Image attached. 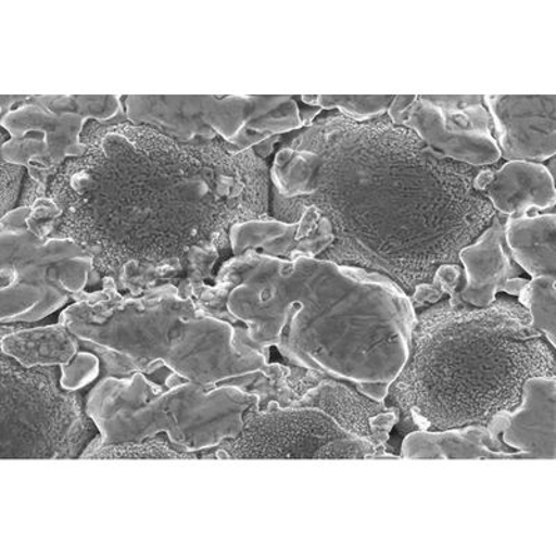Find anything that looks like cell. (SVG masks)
<instances>
[{
	"mask_svg": "<svg viewBox=\"0 0 556 556\" xmlns=\"http://www.w3.org/2000/svg\"><path fill=\"white\" fill-rule=\"evenodd\" d=\"M81 141L86 153L64 163L28 226L77 242L122 294L172 285L197 298L231 252V227L270 216V167L253 149L96 121Z\"/></svg>",
	"mask_w": 556,
	"mask_h": 556,
	"instance_id": "cell-1",
	"label": "cell"
},
{
	"mask_svg": "<svg viewBox=\"0 0 556 556\" xmlns=\"http://www.w3.org/2000/svg\"><path fill=\"white\" fill-rule=\"evenodd\" d=\"M480 168L431 151L384 116L321 117L291 138L270 167L271 217L329 218L334 242L319 260L390 277L410 298L498 215L475 188Z\"/></svg>",
	"mask_w": 556,
	"mask_h": 556,
	"instance_id": "cell-2",
	"label": "cell"
},
{
	"mask_svg": "<svg viewBox=\"0 0 556 556\" xmlns=\"http://www.w3.org/2000/svg\"><path fill=\"white\" fill-rule=\"evenodd\" d=\"M236 339L290 366L354 382L384 402L408 359L416 311L390 277L319 257L248 251L223 263L195 298Z\"/></svg>",
	"mask_w": 556,
	"mask_h": 556,
	"instance_id": "cell-3",
	"label": "cell"
},
{
	"mask_svg": "<svg viewBox=\"0 0 556 556\" xmlns=\"http://www.w3.org/2000/svg\"><path fill=\"white\" fill-rule=\"evenodd\" d=\"M448 296L416 313L408 359L384 400L400 433L489 426L518 408L526 380L556 377L555 346L519 302L475 307L459 291Z\"/></svg>",
	"mask_w": 556,
	"mask_h": 556,
	"instance_id": "cell-4",
	"label": "cell"
},
{
	"mask_svg": "<svg viewBox=\"0 0 556 556\" xmlns=\"http://www.w3.org/2000/svg\"><path fill=\"white\" fill-rule=\"evenodd\" d=\"M59 321L78 339L147 364L163 362L200 384L275 369L269 356L236 339V326L208 315L195 298L182 296L172 285L134 296L122 294L112 278L104 277L102 290L79 294Z\"/></svg>",
	"mask_w": 556,
	"mask_h": 556,
	"instance_id": "cell-5",
	"label": "cell"
},
{
	"mask_svg": "<svg viewBox=\"0 0 556 556\" xmlns=\"http://www.w3.org/2000/svg\"><path fill=\"white\" fill-rule=\"evenodd\" d=\"M256 404L237 387L200 384L165 364L151 376L104 377L87 396L99 430L87 450L163 437L173 448L200 456L240 435Z\"/></svg>",
	"mask_w": 556,
	"mask_h": 556,
	"instance_id": "cell-6",
	"label": "cell"
},
{
	"mask_svg": "<svg viewBox=\"0 0 556 556\" xmlns=\"http://www.w3.org/2000/svg\"><path fill=\"white\" fill-rule=\"evenodd\" d=\"M2 459H76L99 434L87 400L61 384V367H24L2 354Z\"/></svg>",
	"mask_w": 556,
	"mask_h": 556,
	"instance_id": "cell-7",
	"label": "cell"
},
{
	"mask_svg": "<svg viewBox=\"0 0 556 556\" xmlns=\"http://www.w3.org/2000/svg\"><path fill=\"white\" fill-rule=\"evenodd\" d=\"M31 207L18 206L0 220V321L33 323L102 285L93 260L68 238L41 240L28 226Z\"/></svg>",
	"mask_w": 556,
	"mask_h": 556,
	"instance_id": "cell-8",
	"label": "cell"
},
{
	"mask_svg": "<svg viewBox=\"0 0 556 556\" xmlns=\"http://www.w3.org/2000/svg\"><path fill=\"white\" fill-rule=\"evenodd\" d=\"M124 109L136 126L178 142L220 139L236 153L305 127L298 103L287 96H127Z\"/></svg>",
	"mask_w": 556,
	"mask_h": 556,
	"instance_id": "cell-9",
	"label": "cell"
},
{
	"mask_svg": "<svg viewBox=\"0 0 556 556\" xmlns=\"http://www.w3.org/2000/svg\"><path fill=\"white\" fill-rule=\"evenodd\" d=\"M122 96H2L0 123L9 134L2 161L23 166L48 192L49 184L70 159L81 157L87 123L127 121Z\"/></svg>",
	"mask_w": 556,
	"mask_h": 556,
	"instance_id": "cell-10",
	"label": "cell"
},
{
	"mask_svg": "<svg viewBox=\"0 0 556 556\" xmlns=\"http://www.w3.org/2000/svg\"><path fill=\"white\" fill-rule=\"evenodd\" d=\"M257 405V404H256ZM252 406L241 434L203 452L201 459H401L386 448L348 433L332 417L315 408Z\"/></svg>",
	"mask_w": 556,
	"mask_h": 556,
	"instance_id": "cell-11",
	"label": "cell"
},
{
	"mask_svg": "<svg viewBox=\"0 0 556 556\" xmlns=\"http://www.w3.org/2000/svg\"><path fill=\"white\" fill-rule=\"evenodd\" d=\"M387 116L450 161L476 168L501 161L481 96H395Z\"/></svg>",
	"mask_w": 556,
	"mask_h": 556,
	"instance_id": "cell-12",
	"label": "cell"
},
{
	"mask_svg": "<svg viewBox=\"0 0 556 556\" xmlns=\"http://www.w3.org/2000/svg\"><path fill=\"white\" fill-rule=\"evenodd\" d=\"M483 101L501 157L541 163L555 156V96H485Z\"/></svg>",
	"mask_w": 556,
	"mask_h": 556,
	"instance_id": "cell-13",
	"label": "cell"
},
{
	"mask_svg": "<svg viewBox=\"0 0 556 556\" xmlns=\"http://www.w3.org/2000/svg\"><path fill=\"white\" fill-rule=\"evenodd\" d=\"M332 242L334 232L331 223L315 206L306 207L295 223L267 216L238 223L230 230L232 256L253 251L285 261L319 257L329 250Z\"/></svg>",
	"mask_w": 556,
	"mask_h": 556,
	"instance_id": "cell-14",
	"label": "cell"
},
{
	"mask_svg": "<svg viewBox=\"0 0 556 556\" xmlns=\"http://www.w3.org/2000/svg\"><path fill=\"white\" fill-rule=\"evenodd\" d=\"M486 427L509 448L525 452L528 460H555L556 377L526 380L518 408L495 415Z\"/></svg>",
	"mask_w": 556,
	"mask_h": 556,
	"instance_id": "cell-15",
	"label": "cell"
},
{
	"mask_svg": "<svg viewBox=\"0 0 556 556\" xmlns=\"http://www.w3.org/2000/svg\"><path fill=\"white\" fill-rule=\"evenodd\" d=\"M473 184L500 216L555 211L554 174L541 163L509 161L501 168H480Z\"/></svg>",
	"mask_w": 556,
	"mask_h": 556,
	"instance_id": "cell-16",
	"label": "cell"
},
{
	"mask_svg": "<svg viewBox=\"0 0 556 556\" xmlns=\"http://www.w3.org/2000/svg\"><path fill=\"white\" fill-rule=\"evenodd\" d=\"M458 260L464 270L460 300L475 307L493 305L496 294L506 290L521 269L510 256L504 240V222L496 215L470 245L462 248Z\"/></svg>",
	"mask_w": 556,
	"mask_h": 556,
	"instance_id": "cell-17",
	"label": "cell"
},
{
	"mask_svg": "<svg viewBox=\"0 0 556 556\" xmlns=\"http://www.w3.org/2000/svg\"><path fill=\"white\" fill-rule=\"evenodd\" d=\"M401 459L528 460L525 452L509 448L486 426L450 430H415L405 435Z\"/></svg>",
	"mask_w": 556,
	"mask_h": 556,
	"instance_id": "cell-18",
	"label": "cell"
},
{
	"mask_svg": "<svg viewBox=\"0 0 556 556\" xmlns=\"http://www.w3.org/2000/svg\"><path fill=\"white\" fill-rule=\"evenodd\" d=\"M291 406L325 412L348 433L357 439L370 441L371 444H374V437H371L370 417L390 409L384 402L375 401L362 394L354 382L336 379L326 374H319L315 386L311 387L301 399L292 402Z\"/></svg>",
	"mask_w": 556,
	"mask_h": 556,
	"instance_id": "cell-19",
	"label": "cell"
},
{
	"mask_svg": "<svg viewBox=\"0 0 556 556\" xmlns=\"http://www.w3.org/2000/svg\"><path fill=\"white\" fill-rule=\"evenodd\" d=\"M79 352V339L66 325H2V354L24 367H61Z\"/></svg>",
	"mask_w": 556,
	"mask_h": 556,
	"instance_id": "cell-20",
	"label": "cell"
},
{
	"mask_svg": "<svg viewBox=\"0 0 556 556\" xmlns=\"http://www.w3.org/2000/svg\"><path fill=\"white\" fill-rule=\"evenodd\" d=\"M504 240L516 265L531 278L556 277V215L506 217Z\"/></svg>",
	"mask_w": 556,
	"mask_h": 556,
	"instance_id": "cell-21",
	"label": "cell"
},
{
	"mask_svg": "<svg viewBox=\"0 0 556 556\" xmlns=\"http://www.w3.org/2000/svg\"><path fill=\"white\" fill-rule=\"evenodd\" d=\"M518 300L529 312L534 329L556 348V277L531 278L521 288Z\"/></svg>",
	"mask_w": 556,
	"mask_h": 556,
	"instance_id": "cell-22",
	"label": "cell"
},
{
	"mask_svg": "<svg viewBox=\"0 0 556 556\" xmlns=\"http://www.w3.org/2000/svg\"><path fill=\"white\" fill-rule=\"evenodd\" d=\"M79 459H200V456L173 448L166 439L156 437L86 450Z\"/></svg>",
	"mask_w": 556,
	"mask_h": 556,
	"instance_id": "cell-23",
	"label": "cell"
},
{
	"mask_svg": "<svg viewBox=\"0 0 556 556\" xmlns=\"http://www.w3.org/2000/svg\"><path fill=\"white\" fill-rule=\"evenodd\" d=\"M394 96H302V101L321 111L339 109L342 116L355 122H367L389 112Z\"/></svg>",
	"mask_w": 556,
	"mask_h": 556,
	"instance_id": "cell-24",
	"label": "cell"
},
{
	"mask_svg": "<svg viewBox=\"0 0 556 556\" xmlns=\"http://www.w3.org/2000/svg\"><path fill=\"white\" fill-rule=\"evenodd\" d=\"M101 379V359L91 351L79 350L78 354L61 366V384L68 391H79Z\"/></svg>",
	"mask_w": 556,
	"mask_h": 556,
	"instance_id": "cell-25",
	"label": "cell"
},
{
	"mask_svg": "<svg viewBox=\"0 0 556 556\" xmlns=\"http://www.w3.org/2000/svg\"><path fill=\"white\" fill-rule=\"evenodd\" d=\"M27 170L23 166L2 161V178H0V211H2V217L18 206Z\"/></svg>",
	"mask_w": 556,
	"mask_h": 556,
	"instance_id": "cell-26",
	"label": "cell"
},
{
	"mask_svg": "<svg viewBox=\"0 0 556 556\" xmlns=\"http://www.w3.org/2000/svg\"><path fill=\"white\" fill-rule=\"evenodd\" d=\"M400 414L395 408L381 412V414L370 417L371 437H374V444L387 448L389 443L391 430L399 424Z\"/></svg>",
	"mask_w": 556,
	"mask_h": 556,
	"instance_id": "cell-27",
	"label": "cell"
}]
</instances>
